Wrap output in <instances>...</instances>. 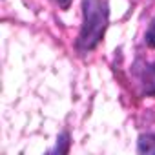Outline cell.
<instances>
[{"label":"cell","mask_w":155,"mask_h":155,"mask_svg":"<svg viewBox=\"0 0 155 155\" xmlns=\"http://www.w3.org/2000/svg\"><path fill=\"white\" fill-rule=\"evenodd\" d=\"M69 148H71V135H69V131H62V133L57 137L55 148H51L48 153H53V155L58 153V155H62V153H68Z\"/></svg>","instance_id":"277c9868"},{"label":"cell","mask_w":155,"mask_h":155,"mask_svg":"<svg viewBox=\"0 0 155 155\" xmlns=\"http://www.w3.org/2000/svg\"><path fill=\"white\" fill-rule=\"evenodd\" d=\"M110 26L108 0H82V24L75 40L77 53L86 55L99 48Z\"/></svg>","instance_id":"6da1fadb"},{"label":"cell","mask_w":155,"mask_h":155,"mask_svg":"<svg viewBox=\"0 0 155 155\" xmlns=\"http://www.w3.org/2000/svg\"><path fill=\"white\" fill-rule=\"evenodd\" d=\"M137 151L139 153H155V131H148V133L139 135Z\"/></svg>","instance_id":"3957f363"},{"label":"cell","mask_w":155,"mask_h":155,"mask_svg":"<svg viewBox=\"0 0 155 155\" xmlns=\"http://www.w3.org/2000/svg\"><path fill=\"white\" fill-rule=\"evenodd\" d=\"M144 44L148 48L155 49V17L151 18V22H150V26H148V29L144 33Z\"/></svg>","instance_id":"5b68a950"},{"label":"cell","mask_w":155,"mask_h":155,"mask_svg":"<svg viewBox=\"0 0 155 155\" xmlns=\"http://www.w3.org/2000/svg\"><path fill=\"white\" fill-rule=\"evenodd\" d=\"M53 2L62 9V11H66V9H69V6H71V0H53Z\"/></svg>","instance_id":"8992f818"},{"label":"cell","mask_w":155,"mask_h":155,"mask_svg":"<svg viewBox=\"0 0 155 155\" xmlns=\"http://www.w3.org/2000/svg\"><path fill=\"white\" fill-rule=\"evenodd\" d=\"M131 75L142 97H155V60L137 58L131 66Z\"/></svg>","instance_id":"7a4b0ae2"}]
</instances>
